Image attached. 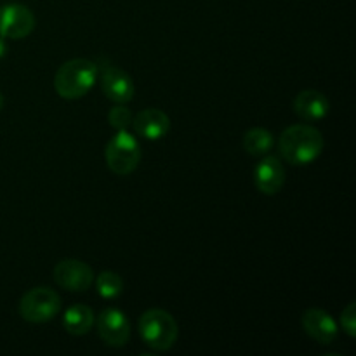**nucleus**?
Listing matches in <instances>:
<instances>
[{"label": "nucleus", "instance_id": "2eb2a0df", "mask_svg": "<svg viewBox=\"0 0 356 356\" xmlns=\"http://www.w3.org/2000/svg\"><path fill=\"white\" fill-rule=\"evenodd\" d=\"M243 149L252 156H264L271 152L275 138L268 129L254 127L243 134Z\"/></svg>", "mask_w": 356, "mask_h": 356}, {"label": "nucleus", "instance_id": "dca6fc26", "mask_svg": "<svg viewBox=\"0 0 356 356\" xmlns=\"http://www.w3.org/2000/svg\"><path fill=\"white\" fill-rule=\"evenodd\" d=\"M94 284H96L97 294L103 299H115L122 294V291H124V280H122V277L110 270L101 271V273L94 278Z\"/></svg>", "mask_w": 356, "mask_h": 356}, {"label": "nucleus", "instance_id": "20e7f679", "mask_svg": "<svg viewBox=\"0 0 356 356\" xmlns=\"http://www.w3.org/2000/svg\"><path fill=\"white\" fill-rule=\"evenodd\" d=\"M104 159L111 172L117 176H129L141 162V146L129 131H117L104 146Z\"/></svg>", "mask_w": 356, "mask_h": 356}, {"label": "nucleus", "instance_id": "423d86ee", "mask_svg": "<svg viewBox=\"0 0 356 356\" xmlns=\"http://www.w3.org/2000/svg\"><path fill=\"white\" fill-rule=\"evenodd\" d=\"M97 334L106 346L124 348L131 339V323L124 312L117 308H106L96 318Z\"/></svg>", "mask_w": 356, "mask_h": 356}, {"label": "nucleus", "instance_id": "39448f33", "mask_svg": "<svg viewBox=\"0 0 356 356\" xmlns=\"http://www.w3.org/2000/svg\"><path fill=\"white\" fill-rule=\"evenodd\" d=\"M17 312L28 323L51 322L61 312V298L49 287H35L19 299Z\"/></svg>", "mask_w": 356, "mask_h": 356}, {"label": "nucleus", "instance_id": "1a4fd4ad", "mask_svg": "<svg viewBox=\"0 0 356 356\" xmlns=\"http://www.w3.org/2000/svg\"><path fill=\"white\" fill-rule=\"evenodd\" d=\"M101 90L115 104H127L136 94L131 75L117 66H108L101 73Z\"/></svg>", "mask_w": 356, "mask_h": 356}, {"label": "nucleus", "instance_id": "6ab92c4d", "mask_svg": "<svg viewBox=\"0 0 356 356\" xmlns=\"http://www.w3.org/2000/svg\"><path fill=\"white\" fill-rule=\"evenodd\" d=\"M2 108H3V97L2 94H0V111H2Z\"/></svg>", "mask_w": 356, "mask_h": 356}, {"label": "nucleus", "instance_id": "7ed1b4c3", "mask_svg": "<svg viewBox=\"0 0 356 356\" xmlns=\"http://www.w3.org/2000/svg\"><path fill=\"white\" fill-rule=\"evenodd\" d=\"M138 330L143 343L155 351H169L179 336L176 318L162 308H152L143 313Z\"/></svg>", "mask_w": 356, "mask_h": 356}, {"label": "nucleus", "instance_id": "a211bd4d", "mask_svg": "<svg viewBox=\"0 0 356 356\" xmlns=\"http://www.w3.org/2000/svg\"><path fill=\"white\" fill-rule=\"evenodd\" d=\"M341 327L350 337L356 336V305L350 302L341 313Z\"/></svg>", "mask_w": 356, "mask_h": 356}, {"label": "nucleus", "instance_id": "f8f14e48", "mask_svg": "<svg viewBox=\"0 0 356 356\" xmlns=\"http://www.w3.org/2000/svg\"><path fill=\"white\" fill-rule=\"evenodd\" d=\"M254 184L264 195L280 193L285 184L284 163L278 156H264L254 169Z\"/></svg>", "mask_w": 356, "mask_h": 356}, {"label": "nucleus", "instance_id": "9b49d317", "mask_svg": "<svg viewBox=\"0 0 356 356\" xmlns=\"http://www.w3.org/2000/svg\"><path fill=\"white\" fill-rule=\"evenodd\" d=\"M132 127L139 138H145L148 141H159L165 138L170 131V118L165 111L159 108H146L139 111L136 117H132Z\"/></svg>", "mask_w": 356, "mask_h": 356}, {"label": "nucleus", "instance_id": "6e6552de", "mask_svg": "<svg viewBox=\"0 0 356 356\" xmlns=\"http://www.w3.org/2000/svg\"><path fill=\"white\" fill-rule=\"evenodd\" d=\"M35 28V16L26 6L9 3L0 7V37L21 40Z\"/></svg>", "mask_w": 356, "mask_h": 356}, {"label": "nucleus", "instance_id": "4468645a", "mask_svg": "<svg viewBox=\"0 0 356 356\" xmlns=\"http://www.w3.org/2000/svg\"><path fill=\"white\" fill-rule=\"evenodd\" d=\"M94 323H96V315H94L92 308L86 305L70 306L63 316L65 330L72 336H86L92 330Z\"/></svg>", "mask_w": 356, "mask_h": 356}, {"label": "nucleus", "instance_id": "9d476101", "mask_svg": "<svg viewBox=\"0 0 356 356\" xmlns=\"http://www.w3.org/2000/svg\"><path fill=\"white\" fill-rule=\"evenodd\" d=\"M301 325L305 332L318 344H332L339 334L332 316L320 308L306 309L301 316Z\"/></svg>", "mask_w": 356, "mask_h": 356}, {"label": "nucleus", "instance_id": "f03ea898", "mask_svg": "<svg viewBox=\"0 0 356 356\" xmlns=\"http://www.w3.org/2000/svg\"><path fill=\"white\" fill-rule=\"evenodd\" d=\"M97 80V66L90 59L75 58L63 63L54 76V89L59 97L68 101L87 96Z\"/></svg>", "mask_w": 356, "mask_h": 356}, {"label": "nucleus", "instance_id": "0eeeda50", "mask_svg": "<svg viewBox=\"0 0 356 356\" xmlns=\"http://www.w3.org/2000/svg\"><path fill=\"white\" fill-rule=\"evenodd\" d=\"M54 282L68 292H86L94 284V271L79 259H63L54 266Z\"/></svg>", "mask_w": 356, "mask_h": 356}, {"label": "nucleus", "instance_id": "f257e3e1", "mask_svg": "<svg viewBox=\"0 0 356 356\" xmlns=\"http://www.w3.org/2000/svg\"><path fill=\"white\" fill-rule=\"evenodd\" d=\"M325 139L322 132L308 124H296L285 129L278 138L280 156L291 165H309L322 155Z\"/></svg>", "mask_w": 356, "mask_h": 356}, {"label": "nucleus", "instance_id": "ddd939ff", "mask_svg": "<svg viewBox=\"0 0 356 356\" xmlns=\"http://www.w3.org/2000/svg\"><path fill=\"white\" fill-rule=\"evenodd\" d=\"M294 111L306 122H320L329 115L330 103L323 92L316 89H305L296 96Z\"/></svg>", "mask_w": 356, "mask_h": 356}, {"label": "nucleus", "instance_id": "f3484780", "mask_svg": "<svg viewBox=\"0 0 356 356\" xmlns=\"http://www.w3.org/2000/svg\"><path fill=\"white\" fill-rule=\"evenodd\" d=\"M108 122L117 131H127L132 125V113L124 104H117L108 111Z\"/></svg>", "mask_w": 356, "mask_h": 356}]
</instances>
